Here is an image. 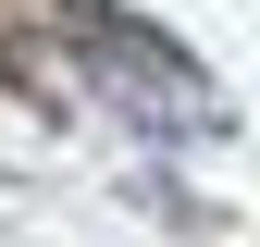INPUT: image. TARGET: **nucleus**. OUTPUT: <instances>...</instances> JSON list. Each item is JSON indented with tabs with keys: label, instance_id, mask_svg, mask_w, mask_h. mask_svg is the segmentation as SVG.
Listing matches in <instances>:
<instances>
[{
	"label": "nucleus",
	"instance_id": "nucleus-1",
	"mask_svg": "<svg viewBox=\"0 0 260 247\" xmlns=\"http://www.w3.org/2000/svg\"><path fill=\"white\" fill-rule=\"evenodd\" d=\"M50 13H62V37H75L87 87H112L149 136H211V124H223V99L199 87V50H174L161 25L112 13V0H50Z\"/></svg>",
	"mask_w": 260,
	"mask_h": 247
}]
</instances>
